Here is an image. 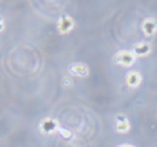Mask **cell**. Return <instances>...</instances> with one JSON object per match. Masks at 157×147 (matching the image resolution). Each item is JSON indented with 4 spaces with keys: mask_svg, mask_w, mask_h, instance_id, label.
Wrapping results in <instances>:
<instances>
[{
    "mask_svg": "<svg viewBox=\"0 0 157 147\" xmlns=\"http://www.w3.org/2000/svg\"><path fill=\"white\" fill-rule=\"evenodd\" d=\"M4 19L2 18V17H0V32H3V30H4Z\"/></svg>",
    "mask_w": 157,
    "mask_h": 147,
    "instance_id": "8fae6325",
    "label": "cell"
},
{
    "mask_svg": "<svg viewBox=\"0 0 157 147\" xmlns=\"http://www.w3.org/2000/svg\"><path fill=\"white\" fill-rule=\"evenodd\" d=\"M131 129V124L127 117L124 116H117L116 117V131L119 134H127Z\"/></svg>",
    "mask_w": 157,
    "mask_h": 147,
    "instance_id": "ba28073f",
    "label": "cell"
},
{
    "mask_svg": "<svg viewBox=\"0 0 157 147\" xmlns=\"http://www.w3.org/2000/svg\"><path fill=\"white\" fill-rule=\"evenodd\" d=\"M58 128H59V125H58L57 120H54V118H51V117H44L43 120L39 123V131L43 135L55 134V132H58Z\"/></svg>",
    "mask_w": 157,
    "mask_h": 147,
    "instance_id": "3957f363",
    "label": "cell"
},
{
    "mask_svg": "<svg viewBox=\"0 0 157 147\" xmlns=\"http://www.w3.org/2000/svg\"><path fill=\"white\" fill-rule=\"evenodd\" d=\"M142 32L146 37H153L157 33V21L152 17L145 18L142 22Z\"/></svg>",
    "mask_w": 157,
    "mask_h": 147,
    "instance_id": "5b68a950",
    "label": "cell"
},
{
    "mask_svg": "<svg viewBox=\"0 0 157 147\" xmlns=\"http://www.w3.org/2000/svg\"><path fill=\"white\" fill-rule=\"evenodd\" d=\"M132 54L135 55L136 58H141V57H146V55H149L150 52H152V44L147 43V41H141V43H136L134 44L132 47Z\"/></svg>",
    "mask_w": 157,
    "mask_h": 147,
    "instance_id": "8992f818",
    "label": "cell"
},
{
    "mask_svg": "<svg viewBox=\"0 0 157 147\" xmlns=\"http://www.w3.org/2000/svg\"><path fill=\"white\" fill-rule=\"evenodd\" d=\"M75 25H76V22H75V19L72 18L71 15L59 17L57 21L58 33H59V35H68V33H71L72 30L75 29Z\"/></svg>",
    "mask_w": 157,
    "mask_h": 147,
    "instance_id": "7a4b0ae2",
    "label": "cell"
},
{
    "mask_svg": "<svg viewBox=\"0 0 157 147\" xmlns=\"http://www.w3.org/2000/svg\"><path fill=\"white\" fill-rule=\"evenodd\" d=\"M119 147H135V146H132V145H128V143H124V145H120Z\"/></svg>",
    "mask_w": 157,
    "mask_h": 147,
    "instance_id": "7c38bea8",
    "label": "cell"
},
{
    "mask_svg": "<svg viewBox=\"0 0 157 147\" xmlns=\"http://www.w3.org/2000/svg\"><path fill=\"white\" fill-rule=\"evenodd\" d=\"M69 70V74H72V76H76V77H87L90 74V69L88 66L86 65V63L83 62H75L72 63V65H69L68 68Z\"/></svg>",
    "mask_w": 157,
    "mask_h": 147,
    "instance_id": "277c9868",
    "label": "cell"
},
{
    "mask_svg": "<svg viewBox=\"0 0 157 147\" xmlns=\"http://www.w3.org/2000/svg\"><path fill=\"white\" fill-rule=\"evenodd\" d=\"M62 85L63 87H72V85H73V81H72V79H69V77L66 76L62 79Z\"/></svg>",
    "mask_w": 157,
    "mask_h": 147,
    "instance_id": "30bf717a",
    "label": "cell"
},
{
    "mask_svg": "<svg viewBox=\"0 0 157 147\" xmlns=\"http://www.w3.org/2000/svg\"><path fill=\"white\" fill-rule=\"evenodd\" d=\"M58 132H59L61 136H62L63 139H66V140H69V139H72V138H73V134H72L69 129L63 128V127H59V128H58Z\"/></svg>",
    "mask_w": 157,
    "mask_h": 147,
    "instance_id": "9c48e42d",
    "label": "cell"
},
{
    "mask_svg": "<svg viewBox=\"0 0 157 147\" xmlns=\"http://www.w3.org/2000/svg\"><path fill=\"white\" fill-rule=\"evenodd\" d=\"M125 84L128 88H138L142 84V74L136 70L128 72L127 77H125Z\"/></svg>",
    "mask_w": 157,
    "mask_h": 147,
    "instance_id": "52a82bcc",
    "label": "cell"
},
{
    "mask_svg": "<svg viewBox=\"0 0 157 147\" xmlns=\"http://www.w3.org/2000/svg\"><path fill=\"white\" fill-rule=\"evenodd\" d=\"M136 57L132 54V51H128V50H120L116 54L113 55V62L116 65L124 66V68H130L135 63Z\"/></svg>",
    "mask_w": 157,
    "mask_h": 147,
    "instance_id": "6da1fadb",
    "label": "cell"
}]
</instances>
